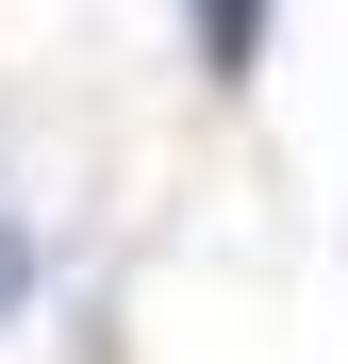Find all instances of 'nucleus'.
<instances>
[{
	"instance_id": "1",
	"label": "nucleus",
	"mask_w": 348,
	"mask_h": 364,
	"mask_svg": "<svg viewBox=\"0 0 348 364\" xmlns=\"http://www.w3.org/2000/svg\"><path fill=\"white\" fill-rule=\"evenodd\" d=\"M199 50H216V83H249V50H265V0H199Z\"/></svg>"
},
{
	"instance_id": "2",
	"label": "nucleus",
	"mask_w": 348,
	"mask_h": 364,
	"mask_svg": "<svg viewBox=\"0 0 348 364\" xmlns=\"http://www.w3.org/2000/svg\"><path fill=\"white\" fill-rule=\"evenodd\" d=\"M17 298H33V249H17V232H0V315H17Z\"/></svg>"
}]
</instances>
